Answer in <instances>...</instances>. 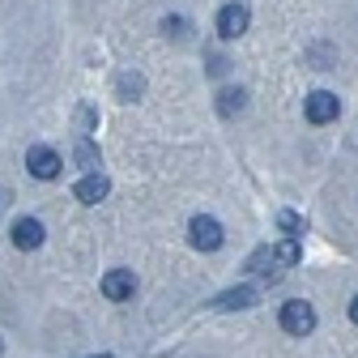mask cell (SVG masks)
I'll return each mask as SVG.
<instances>
[{"label":"cell","mask_w":358,"mask_h":358,"mask_svg":"<svg viewBox=\"0 0 358 358\" xmlns=\"http://www.w3.org/2000/svg\"><path fill=\"white\" fill-rule=\"evenodd\" d=\"M282 329L290 333V337H307L311 329H316V307L311 303H303V299H290V303H282Z\"/></svg>","instance_id":"obj_1"},{"label":"cell","mask_w":358,"mask_h":358,"mask_svg":"<svg viewBox=\"0 0 358 358\" xmlns=\"http://www.w3.org/2000/svg\"><path fill=\"white\" fill-rule=\"evenodd\" d=\"M188 239H192V248H201V252H217V248H222V227H217V217L196 213V217L188 222Z\"/></svg>","instance_id":"obj_2"},{"label":"cell","mask_w":358,"mask_h":358,"mask_svg":"<svg viewBox=\"0 0 358 358\" xmlns=\"http://www.w3.org/2000/svg\"><path fill=\"white\" fill-rule=\"evenodd\" d=\"M303 111H307V120H311V124H333V120L341 115V103H337L333 90H316V94H307Z\"/></svg>","instance_id":"obj_3"},{"label":"cell","mask_w":358,"mask_h":358,"mask_svg":"<svg viewBox=\"0 0 358 358\" xmlns=\"http://www.w3.org/2000/svg\"><path fill=\"white\" fill-rule=\"evenodd\" d=\"M26 166H30L34 179H56L64 162H60V154L48 150V145H30V150H26Z\"/></svg>","instance_id":"obj_4"},{"label":"cell","mask_w":358,"mask_h":358,"mask_svg":"<svg viewBox=\"0 0 358 358\" xmlns=\"http://www.w3.org/2000/svg\"><path fill=\"white\" fill-rule=\"evenodd\" d=\"M248 22H252L248 5H222V9H217V34H222V38H239V34L248 30Z\"/></svg>","instance_id":"obj_5"},{"label":"cell","mask_w":358,"mask_h":358,"mask_svg":"<svg viewBox=\"0 0 358 358\" xmlns=\"http://www.w3.org/2000/svg\"><path fill=\"white\" fill-rule=\"evenodd\" d=\"M103 294L111 303H124V299L137 294V278H132V268H111V273L103 278Z\"/></svg>","instance_id":"obj_6"},{"label":"cell","mask_w":358,"mask_h":358,"mask_svg":"<svg viewBox=\"0 0 358 358\" xmlns=\"http://www.w3.org/2000/svg\"><path fill=\"white\" fill-rule=\"evenodd\" d=\"M107 192H111V184H107L103 171H99V175H81L77 188H73V196H77L81 205H99V201H107Z\"/></svg>","instance_id":"obj_7"},{"label":"cell","mask_w":358,"mask_h":358,"mask_svg":"<svg viewBox=\"0 0 358 358\" xmlns=\"http://www.w3.org/2000/svg\"><path fill=\"white\" fill-rule=\"evenodd\" d=\"M13 243H17L22 252L43 248V222H38V217H17V222H13Z\"/></svg>","instance_id":"obj_8"},{"label":"cell","mask_w":358,"mask_h":358,"mask_svg":"<svg viewBox=\"0 0 358 358\" xmlns=\"http://www.w3.org/2000/svg\"><path fill=\"white\" fill-rule=\"evenodd\" d=\"M252 303H256V290H252V286L222 290V294L213 299V307H222V311H243V307H252Z\"/></svg>","instance_id":"obj_9"},{"label":"cell","mask_w":358,"mask_h":358,"mask_svg":"<svg viewBox=\"0 0 358 358\" xmlns=\"http://www.w3.org/2000/svg\"><path fill=\"white\" fill-rule=\"evenodd\" d=\"M73 158L85 166V175H99V166H103V158H99V150H94V145H90V137H81V141H77Z\"/></svg>","instance_id":"obj_10"},{"label":"cell","mask_w":358,"mask_h":358,"mask_svg":"<svg viewBox=\"0 0 358 358\" xmlns=\"http://www.w3.org/2000/svg\"><path fill=\"white\" fill-rule=\"evenodd\" d=\"M243 103H248L243 90H222V94H217V111H222V115H239Z\"/></svg>","instance_id":"obj_11"},{"label":"cell","mask_w":358,"mask_h":358,"mask_svg":"<svg viewBox=\"0 0 358 358\" xmlns=\"http://www.w3.org/2000/svg\"><path fill=\"white\" fill-rule=\"evenodd\" d=\"M278 227L286 231V239H299V235H307V217H299V213L282 209V213H278Z\"/></svg>","instance_id":"obj_12"},{"label":"cell","mask_w":358,"mask_h":358,"mask_svg":"<svg viewBox=\"0 0 358 358\" xmlns=\"http://www.w3.org/2000/svg\"><path fill=\"white\" fill-rule=\"evenodd\" d=\"M141 90H145L141 73H124V77H120V94H124V103H132V99L141 94Z\"/></svg>","instance_id":"obj_13"},{"label":"cell","mask_w":358,"mask_h":358,"mask_svg":"<svg viewBox=\"0 0 358 358\" xmlns=\"http://www.w3.org/2000/svg\"><path fill=\"white\" fill-rule=\"evenodd\" d=\"M162 30H166V34H175V38H184V34H188V22H184V17H166V22H162Z\"/></svg>","instance_id":"obj_14"},{"label":"cell","mask_w":358,"mask_h":358,"mask_svg":"<svg viewBox=\"0 0 358 358\" xmlns=\"http://www.w3.org/2000/svg\"><path fill=\"white\" fill-rule=\"evenodd\" d=\"M350 320H354V324H358V294H354V299H350Z\"/></svg>","instance_id":"obj_15"},{"label":"cell","mask_w":358,"mask_h":358,"mask_svg":"<svg viewBox=\"0 0 358 358\" xmlns=\"http://www.w3.org/2000/svg\"><path fill=\"white\" fill-rule=\"evenodd\" d=\"M0 209H5V192H0Z\"/></svg>","instance_id":"obj_16"},{"label":"cell","mask_w":358,"mask_h":358,"mask_svg":"<svg viewBox=\"0 0 358 358\" xmlns=\"http://www.w3.org/2000/svg\"><path fill=\"white\" fill-rule=\"evenodd\" d=\"M99 358H111V354H99Z\"/></svg>","instance_id":"obj_17"}]
</instances>
